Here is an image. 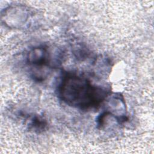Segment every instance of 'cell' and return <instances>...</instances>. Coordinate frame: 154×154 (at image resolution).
Here are the masks:
<instances>
[{
	"mask_svg": "<svg viewBox=\"0 0 154 154\" xmlns=\"http://www.w3.org/2000/svg\"><path fill=\"white\" fill-rule=\"evenodd\" d=\"M58 95L66 104L81 109L95 108L105 99L107 91L85 77L67 73L58 86Z\"/></svg>",
	"mask_w": 154,
	"mask_h": 154,
	"instance_id": "1",
	"label": "cell"
},
{
	"mask_svg": "<svg viewBox=\"0 0 154 154\" xmlns=\"http://www.w3.org/2000/svg\"><path fill=\"white\" fill-rule=\"evenodd\" d=\"M27 61L29 64L38 67L48 64L49 54L46 48L36 47L32 49L27 55Z\"/></svg>",
	"mask_w": 154,
	"mask_h": 154,
	"instance_id": "2",
	"label": "cell"
},
{
	"mask_svg": "<svg viewBox=\"0 0 154 154\" xmlns=\"http://www.w3.org/2000/svg\"><path fill=\"white\" fill-rule=\"evenodd\" d=\"M31 125L35 129L42 130L44 129L46 124L43 119H41L39 117H36L32 120Z\"/></svg>",
	"mask_w": 154,
	"mask_h": 154,
	"instance_id": "3",
	"label": "cell"
}]
</instances>
